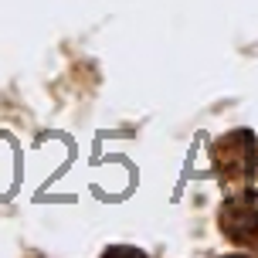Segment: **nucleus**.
I'll return each mask as SVG.
<instances>
[{"label": "nucleus", "instance_id": "obj_1", "mask_svg": "<svg viewBox=\"0 0 258 258\" xmlns=\"http://www.w3.org/2000/svg\"><path fill=\"white\" fill-rule=\"evenodd\" d=\"M224 231L231 238H255L258 234V207L251 201H238V204H228L224 207Z\"/></svg>", "mask_w": 258, "mask_h": 258}]
</instances>
